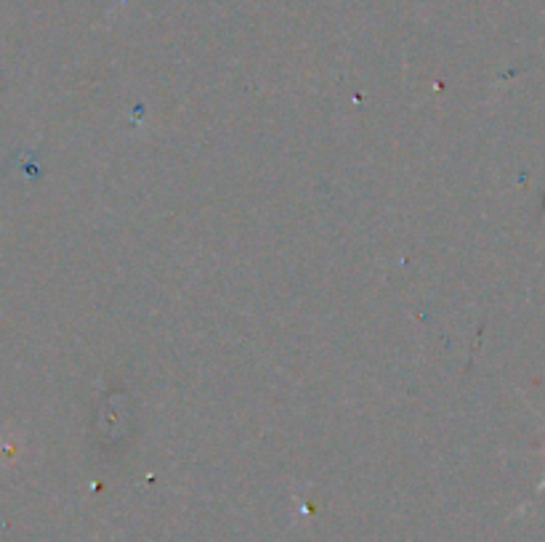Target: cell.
Wrapping results in <instances>:
<instances>
[{"mask_svg": "<svg viewBox=\"0 0 545 542\" xmlns=\"http://www.w3.org/2000/svg\"><path fill=\"white\" fill-rule=\"evenodd\" d=\"M545 452V450H543ZM540 489H545V479H543V484H540Z\"/></svg>", "mask_w": 545, "mask_h": 542, "instance_id": "obj_1", "label": "cell"}]
</instances>
